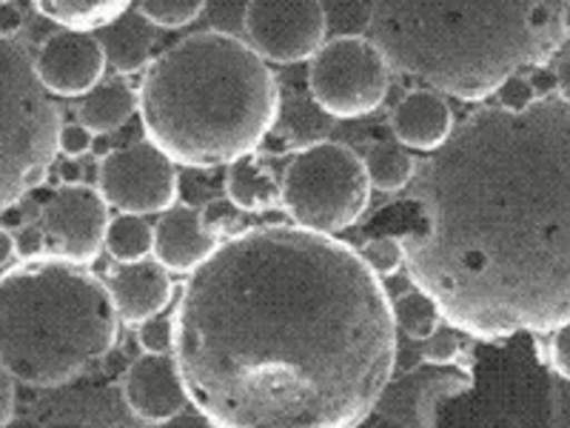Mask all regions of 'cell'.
Listing matches in <instances>:
<instances>
[{"mask_svg": "<svg viewBox=\"0 0 570 428\" xmlns=\"http://www.w3.org/2000/svg\"><path fill=\"white\" fill-rule=\"evenodd\" d=\"M171 320L188 402L217 428L363 426L400 351L360 249L294 223L220 237Z\"/></svg>", "mask_w": 570, "mask_h": 428, "instance_id": "1", "label": "cell"}, {"mask_svg": "<svg viewBox=\"0 0 570 428\" xmlns=\"http://www.w3.org/2000/svg\"><path fill=\"white\" fill-rule=\"evenodd\" d=\"M400 237L414 289L482 343L570 323V100L485 104L428 152Z\"/></svg>", "mask_w": 570, "mask_h": 428, "instance_id": "2", "label": "cell"}, {"mask_svg": "<svg viewBox=\"0 0 570 428\" xmlns=\"http://www.w3.org/2000/svg\"><path fill=\"white\" fill-rule=\"evenodd\" d=\"M570 0H368V38L391 69L465 104L568 46Z\"/></svg>", "mask_w": 570, "mask_h": 428, "instance_id": "3", "label": "cell"}, {"mask_svg": "<svg viewBox=\"0 0 570 428\" xmlns=\"http://www.w3.org/2000/svg\"><path fill=\"white\" fill-rule=\"evenodd\" d=\"M279 80L246 40L220 29L163 49L137 89L146 140L188 169H217L257 152L277 120Z\"/></svg>", "mask_w": 570, "mask_h": 428, "instance_id": "4", "label": "cell"}, {"mask_svg": "<svg viewBox=\"0 0 570 428\" xmlns=\"http://www.w3.org/2000/svg\"><path fill=\"white\" fill-rule=\"evenodd\" d=\"M120 318L100 278L60 257L0 274V369L14 386L58 389L117 346Z\"/></svg>", "mask_w": 570, "mask_h": 428, "instance_id": "5", "label": "cell"}, {"mask_svg": "<svg viewBox=\"0 0 570 428\" xmlns=\"http://www.w3.org/2000/svg\"><path fill=\"white\" fill-rule=\"evenodd\" d=\"M63 124L58 104L35 75V55L0 38V214L49 177Z\"/></svg>", "mask_w": 570, "mask_h": 428, "instance_id": "6", "label": "cell"}, {"mask_svg": "<svg viewBox=\"0 0 570 428\" xmlns=\"http://www.w3.org/2000/svg\"><path fill=\"white\" fill-rule=\"evenodd\" d=\"M371 192L363 157L340 140L294 152L279 175V208L294 226L320 234H337L360 223Z\"/></svg>", "mask_w": 570, "mask_h": 428, "instance_id": "7", "label": "cell"}, {"mask_svg": "<svg viewBox=\"0 0 570 428\" xmlns=\"http://www.w3.org/2000/svg\"><path fill=\"white\" fill-rule=\"evenodd\" d=\"M391 75L389 58L368 35H337L308 58V95L334 120H360L385 104Z\"/></svg>", "mask_w": 570, "mask_h": 428, "instance_id": "8", "label": "cell"}, {"mask_svg": "<svg viewBox=\"0 0 570 428\" xmlns=\"http://www.w3.org/2000/svg\"><path fill=\"white\" fill-rule=\"evenodd\" d=\"M98 192L120 214H160L180 197V172L151 140L109 149L98 163Z\"/></svg>", "mask_w": 570, "mask_h": 428, "instance_id": "9", "label": "cell"}, {"mask_svg": "<svg viewBox=\"0 0 570 428\" xmlns=\"http://www.w3.org/2000/svg\"><path fill=\"white\" fill-rule=\"evenodd\" d=\"M243 32L266 64H303L328 38V12L323 0H248Z\"/></svg>", "mask_w": 570, "mask_h": 428, "instance_id": "10", "label": "cell"}, {"mask_svg": "<svg viewBox=\"0 0 570 428\" xmlns=\"http://www.w3.org/2000/svg\"><path fill=\"white\" fill-rule=\"evenodd\" d=\"M40 206V228L52 257L69 260L75 266H89L98 260L111 221L109 203L100 197L98 188L86 183H60Z\"/></svg>", "mask_w": 570, "mask_h": 428, "instance_id": "11", "label": "cell"}, {"mask_svg": "<svg viewBox=\"0 0 570 428\" xmlns=\"http://www.w3.org/2000/svg\"><path fill=\"white\" fill-rule=\"evenodd\" d=\"M471 389L473 371L468 360L451 366L425 363L396 383L391 377V383L385 386L383 397L376 400L371 415L391 426H434L440 402L468 395Z\"/></svg>", "mask_w": 570, "mask_h": 428, "instance_id": "12", "label": "cell"}, {"mask_svg": "<svg viewBox=\"0 0 570 428\" xmlns=\"http://www.w3.org/2000/svg\"><path fill=\"white\" fill-rule=\"evenodd\" d=\"M35 75L52 98H83L106 75V55L95 32L58 29L40 43Z\"/></svg>", "mask_w": 570, "mask_h": 428, "instance_id": "13", "label": "cell"}, {"mask_svg": "<svg viewBox=\"0 0 570 428\" xmlns=\"http://www.w3.org/2000/svg\"><path fill=\"white\" fill-rule=\"evenodd\" d=\"M131 417L149 426H163L186 415L188 391L171 351H142L135 357L120 386Z\"/></svg>", "mask_w": 570, "mask_h": 428, "instance_id": "14", "label": "cell"}, {"mask_svg": "<svg viewBox=\"0 0 570 428\" xmlns=\"http://www.w3.org/2000/svg\"><path fill=\"white\" fill-rule=\"evenodd\" d=\"M38 426H131L135 417L126 409L124 395L109 386L69 389V383L49 389L35 406Z\"/></svg>", "mask_w": 570, "mask_h": 428, "instance_id": "15", "label": "cell"}, {"mask_svg": "<svg viewBox=\"0 0 570 428\" xmlns=\"http://www.w3.org/2000/svg\"><path fill=\"white\" fill-rule=\"evenodd\" d=\"M220 237L206 226L195 206H171L155 223L151 257L171 274H191L217 249Z\"/></svg>", "mask_w": 570, "mask_h": 428, "instance_id": "16", "label": "cell"}, {"mask_svg": "<svg viewBox=\"0 0 570 428\" xmlns=\"http://www.w3.org/2000/svg\"><path fill=\"white\" fill-rule=\"evenodd\" d=\"M106 289L111 294L117 318L126 325H137L155 314H163L175 298L171 274L157 260L151 263L149 257L137 260V263H117Z\"/></svg>", "mask_w": 570, "mask_h": 428, "instance_id": "17", "label": "cell"}, {"mask_svg": "<svg viewBox=\"0 0 570 428\" xmlns=\"http://www.w3.org/2000/svg\"><path fill=\"white\" fill-rule=\"evenodd\" d=\"M456 117L445 95L420 86L402 95L400 104L391 109V132L396 143L414 152H434L451 137Z\"/></svg>", "mask_w": 570, "mask_h": 428, "instance_id": "18", "label": "cell"}, {"mask_svg": "<svg viewBox=\"0 0 570 428\" xmlns=\"http://www.w3.org/2000/svg\"><path fill=\"white\" fill-rule=\"evenodd\" d=\"M95 35L104 46L106 69L115 71L117 78L140 75L155 60L157 27H151L149 20L135 9H126L120 18H115L109 27L98 29Z\"/></svg>", "mask_w": 570, "mask_h": 428, "instance_id": "19", "label": "cell"}, {"mask_svg": "<svg viewBox=\"0 0 570 428\" xmlns=\"http://www.w3.org/2000/svg\"><path fill=\"white\" fill-rule=\"evenodd\" d=\"M226 201L243 214H263L279 208V175L259 152L243 155L226 166L223 177Z\"/></svg>", "mask_w": 570, "mask_h": 428, "instance_id": "20", "label": "cell"}, {"mask_svg": "<svg viewBox=\"0 0 570 428\" xmlns=\"http://www.w3.org/2000/svg\"><path fill=\"white\" fill-rule=\"evenodd\" d=\"M334 117L325 109H320L312 100V95H292V98L279 100L277 120H274V137L279 140V149H308L317 143L328 140L334 132Z\"/></svg>", "mask_w": 570, "mask_h": 428, "instance_id": "21", "label": "cell"}, {"mask_svg": "<svg viewBox=\"0 0 570 428\" xmlns=\"http://www.w3.org/2000/svg\"><path fill=\"white\" fill-rule=\"evenodd\" d=\"M137 111V91L126 80L109 78L100 80L89 95H83L78 106V124L95 137L117 132Z\"/></svg>", "mask_w": 570, "mask_h": 428, "instance_id": "22", "label": "cell"}, {"mask_svg": "<svg viewBox=\"0 0 570 428\" xmlns=\"http://www.w3.org/2000/svg\"><path fill=\"white\" fill-rule=\"evenodd\" d=\"M135 0H32V7L60 29L98 32L131 9Z\"/></svg>", "mask_w": 570, "mask_h": 428, "instance_id": "23", "label": "cell"}, {"mask_svg": "<svg viewBox=\"0 0 570 428\" xmlns=\"http://www.w3.org/2000/svg\"><path fill=\"white\" fill-rule=\"evenodd\" d=\"M363 166L365 175H368L371 188L385 192V195L405 192L416 172V160L409 155V149L389 140L371 143L368 152H365L363 157Z\"/></svg>", "mask_w": 570, "mask_h": 428, "instance_id": "24", "label": "cell"}, {"mask_svg": "<svg viewBox=\"0 0 570 428\" xmlns=\"http://www.w3.org/2000/svg\"><path fill=\"white\" fill-rule=\"evenodd\" d=\"M155 246V226L140 214H117L106 226L104 249L115 263H137L146 260Z\"/></svg>", "mask_w": 570, "mask_h": 428, "instance_id": "25", "label": "cell"}, {"mask_svg": "<svg viewBox=\"0 0 570 428\" xmlns=\"http://www.w3.org/2000/svg\"><path fill=\"white\" fill-rule=\"evenodd\" d=\"M391 312H394L396 331H405L416 343L431 338L442 325V314L436 303L425 292H420V289H411V292L391 300Z\"/></svg>", "mask_w": 570, "mask_h": 428, "instance_id": "26", "label": "cell"}, {"mask_svg": "<svg viewBox=\"0 0 570 428\" xmlns=\"http://www.w3.org/2000/svg\"><path fill=\"white\" fill-rule=\"evenodd\" d=\"M208 0H135L131 7L157 29H183L195 23Z\"/></svg>", "mask_w": 570, "mask_h": 428, "instance_id": "27", "label": "cell"}, {"mask_svg": "<svg viewBox=\"0 0 570 428\" xmlns=\"http://www.w3.org/2000/svg\"><path fill=\"white\" fill-rule=\"evenodd\" d=\"M365 266L376 274V278H394L402 266H405V249L396 234H376L368 237L360 249Z\"/></svg>", "mask_w": 570, "mask_h": 428, "instance_id": "28", "label": "cell"}, {"mask_svg": "<svg viewBox=\"0 0 570 428\" xmlns=\"http://www.w3.org/2000/svg\"><path fill=\"white\" fill-rule=\"evenodd\" d=\"M468 360V343L460 338V331H440L436 329L431 338L422 340V363L451 366Z\"/></svg>", "mask_w": 570, "mask_h": 428, "instance_id": "29", "label": "cell"}, {"mask_svg": "<svg viewBox=\"0 0 570 428\" xmlns=\"http://www.w3.org/2000/svg\"><path fill=\"white\" fill-rule=\"evenodd\" d=\"M135 329L140 351H171L175 346V320L171 318L155 314V318L137 323Z\"/></svg>", "mask_w": 570, "mask_h": 428, "instance_id": "30", "label": "cell"}, {"mask_svg": "<svg viewBox=\"0 0 570 428\" xmlns=\"http://www.w3.org/2000/svg\"><path fill=\"white\" fill-rule=\"evenodd\" d=\"M493 98H497V106H502V109H525L539 95L525 71H519V75H511L505 84L493 91Z\"/></svg>", "mask_w": 570, "mask_h": 428, "instance_id": "31", "label": "cell"}, {"mask_svg": "<svg viewBox=\"0 0 570 428\" xmlns=\"http://www.w3.org/2000/svg\"><path fill=\"white\" fill-rule=\"evenodd\" d=\"M95 149V135L83 124H60L58 155L83 157Z\"/></svg>", "mask_w": 570, "mask_h": 428, "instance_id": "32", "label": "cell"}, {"mask_svg": "<svg viewBox=\"0 0 570 428\" xmlns=\"http://www.w3.org/2000/svg\"><path fill=\"white\" fill-rule=\"evenodd\" d=\"M548 349H544V357H548V369L559 377V380H568L570 366H568V323L559 325V329L548 331Z\"/></svg>", "mask_w": 570, "mask_h": 428, "instance_id": "33", "label": "cell"}, {"mask_svg": "<svg viewBox=\"0 0 570 428\" xmlns=\"http://www.w3.org/2000/svg\"><path fill=\"white\" fill-rule=\"evenodd\" d=\"M14 254H20L23 260H35L43 257L46 254V234L40 226H29L23 223L20 232L14 234Z\"/></svg>", "mask_w": 570, "mask_h": 428, "instance_id": "34", "label": "cell"}, {"mask_svg": "<svg viewBox=\"0 0 570 428\" xmlns=\"http://www.w3.org/2000/svg\"><path fill=\"white\" fill-rule=\"evenodd\" d=\"M200 212L206 226L212 228L217 237H220L223 232H228V226H234V217H237V208L228 201H208L206 208H200Z\"/></svg>", "mask_w": 570, "mask_h": 428, "instance_id": "35", "label": "cell"}, {"mask_svg": "<svg viewBox=\"0 0 570 428\" xmlns=\"http://www.w3.org/2000/svg\"><path fill=\"white\" fill-rule=\"evenodd\" d=\"M18 415V395H14V380L0 369V426L14 422Z\"/></svg>", "mask_w": 570, "mask_h": 428, "instance_id": "36", "label": "cell"}, {"mask_svg": "<svg viewBox=\"0 0 570 428\" xmlns=\"http://www.w3.org/2000/svg\"><path fill=\"white\" fill-rule=\"evenodd\" d=\"M23 29V12L14 3H0V38H18Z\"/></svg>", "mask_w": 570, "mask_h": 428, "instance_id": "37", "label": "cell"}, {"mask_svg": "<svg viewBox=\"0 0 570 428\" xmlns=\"http://www.w3.org/2000/svg\"><path fill=\"white\" fill-rule=\"evenodd\" d=\"M58 183H83V166L78 157H66L58 166Z\"/></svg>", "mask_w": 570, "mask_h": 428, "instance_id": "38", "label": "cell"}, {"mask_svg": "<svg viewBox=\"0 0 570 428\" xmlns=\"http://www.w3.org/2000/svg\"><path fill=\"white\" fill-rule=\"evenodd\" d=\"M14 257V234L7 226H0V269L9 266V260Z\"/></svg>", "mask_w": 570, "mask_h": 428, "instance_id": "39", "label": "cell"}, {"mask_svg": "<svg viewBox=\"0 0 570 428\" xmlns=\"http://www.w3.org/2000/svg\"><path fill=\"white\" fill-rule=\"evenodd\" d=\"M0 226H7V228H20L23 226V206H9L7 212L0 214Z\"/></svg>", "mask_w": 570, "mask_h": 428, "instance_id": "40", "label": "cell"}, {"mask_svg": "<svg viewBox=\"0 0 570 428\" xmlns=\"http://www.w3.org/2000/svg\"><path fill=\"white\" fill-rule=\"evenodd\" d=\"M0 3H12V0H0Z\"/></svg>", "mask_w": 570, "mask_h": 428, "instance_id": "41", "label": "cell"}]
</instances>
